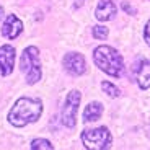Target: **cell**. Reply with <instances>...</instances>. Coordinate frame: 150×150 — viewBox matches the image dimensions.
Wrapping results in <instances>:
<instances>
[{"mask_svg":"<svg viewBox=\"0 0 150 150\" xmlns=\"http://www.w3.org/2000/svg\"><path fill=\"white\" fill-rule=\"evenodd\" d=\"M64 67L72 75H82L86 70L85 59H83L82 54H77V52H70L64 57Z\"/></svg>","mask_w":150,"mask_h":150,"instance_id":"6","label":"cell"},{"mask_svg":"<svg viewBox=\"0 0 150 150\" xmlns=\"http://www.w3.org/2000/svg\"><path fill=\"white\" fill-rule=\"evenodd\" d=\"M21 31H23V23L15 15H8L4 26H2V34L8 39H15L16 36H20Z\"/></svg>","mask_w":150,"mask_h":150,"instance_id":"8","label":"cell"},{"mask_svg":"<svg viewBox=\"0 0 150 150\" xmlns=\"http://www.w3.org/2000/svg\"><path fill=\"white\" fill-rule=\"evenodd\" d=\"M122 8H124V10H126V11H129V13H134V8H131V7H129V5L127 4H122Z\"/></svg>","mask_w":150,"mask_h":150,"instance_id":"16","label":"cell"},{"mask_svg":"<svg viewBox=\"0 0 150 150\" xmlns=\"http://www.w3.org/2000/svg\"><path fill=\"white\" fill-rule=\"evenodd\" d=\"M82 142L86 149L91 150H105L111 144V134L106 127L90 129L82 134Z\"/></svg>","mask_w":150,"mask_h":150,"instance_id":"4","label":"cell"},{"mask_svg":"<svg viewBox=\"0 0 150 150\" xmlns=\"http://www.w3.org/2000/svg\"><path fill=\"white\" fill-rule=\"evenodd\" d=\"M101 88L109 95V96H112V98L119 96V90H117V88H116L114 85H112V83H109V82H103V83H101Z\"/></svg>","mask_w":150,"mask_h":150,"instance_id":"13","label":"cell"},{"mask_svg":"<svg viewBox=\"0 0 150 150\" xmlns=\"http://www.w3.org/2000/svg\"><path fill=\"white\" fill-rule=\"evenodd\" d=\"M31 149L33 150H38V149H47V150H52L54 149V145L49 140H46V139H36V140H33L31 142Z\"/></svg>","mask_w":150,"mask_h":150,"instance_id":"12","label":"cell"},{"mask_svg":"<svg viewBox=\"0 0 150 150\" xmlns=\"http://www.w3.org/2000/svg\"><path fill=\"white\" fill-rule=\"evenodd\" d=\"M15 64V47L10 44H5L0 47V74L10 75Z\"/></svg>","mask_w":150,"mask_h":150,"instance_id":"7","label":"cell"},{"mask_svg":"<svg viewBox=\"0 0 150 150\" xmlns=\"http://www.w3.org/2000/svg\"><path fill=\"white\" fill-rule=\"evenodd\" d=\"M42 112V105L39 100L33 98H20L15 106L8 112V121L15 127H23L28 122H34Z\"/></svg>","mask_w":150,"mask_h":150,"instance_id":"1","label":"cell"},{"mask_svg":"<svg viewBox=\"0 0 150 150\" xmlns=\"http://www.w3.org/2000/svg\"><path fill=\"white\" fill-rule=\"evenodd\" d=\"M135 79L142 90L150 86V60H140L135 67Z\"/></svg>","mask_w":150,"mask_h":150,"instance_id":"9","label":"cell"},{"mask_svg":"<svg viewBox=\"0 0 150 150\" xmlns=\"http://www.w3.org/2000/svg\"><path fill=\"white\" fill-rule=\"evenodd\" d=\"M101 112H103V106L100 105V103H90V105L85 108V111H83V121H85V122L96 121V119H100Z\"/></svg>","mask_w":150,"mask_h":150,"instance_id":"11","label":"cell"},{"mask_svg":"<svg viewBox=\"0 0 150 150\" xmlns=\"http://www.w3.org/2000/svg\"><path fill=\"white\" fill-rule=\"evenodd\" d=\"M80 100H82V95L77 90L70 91L65 98V105H64V109H62V122L67 127H74L75 126V114H77V109H79Z\"/></svg>","mask_w":150,"mask_h":150,"instance_id":"5","label":"cell"},{"mask_svg":"<svg viewBox=\"0 0 150 150\" xmlns=\"http://www.w3.org/2000/svg\"><path fill=\"white\" fill-rule=\"evenodd\" d=\"M93 59L95 64L111 77H119L122 74V57L116 49L109 47V46H98L93 52Z\"/></svg>","mask_w":150,"mask_h":150,"instance_id":"2","label":"cell"},{"mask_svg":"<svg viewBox=\"0 0 150 150\" xmlns=\"http://www.w3.org/2000/svg\"><path fill=\"white\" fill-rule=\"evenodd\" d=\"M144 38H145L147 44L150 46V20L147 21V25H145V31H144Z\"/></svg>","mask_w":150,"mask_h":150,"instance_id":"15","label":"cell"},{"mask_svg":"<svg viewBox=\"0 0 150 150\" xmlns=\"http://www.w3.org/2000/svg\"><path fill=\"white\" fill-rule=\"evenodd\" d=\"M106 36H108V28L106 26H93V38L105 39Z\"/></svg>","mask_w":150,"mask_h":150,"instance_id":"14","label":"cell"},{"mask_svg":"<svg viewBox=\"0 0 150 150\" xmlns=\"http://www.w3.org/2000/svg\"><path fill=\"white\" fill-rule=\"evenodd\" d=\"M2 15H4V8H2V5H0V18H2Z\"/></svg>","mask_w":150,"mask_h":150,"instance_id":"17","label":"cell"},{"mask_svg":"<svg viewBox=\"0 0 150 150\" xmlns=\"http://www.w3.org/2000/svg\"><path fill=\"white\" fill-rule=\"evenodd\" d=\"M21 72L26 77V82L30 85H34L38 80H41V60L39 52L34 46L25 49L21 56Z\"/></svg>","mask_w":150,"mask_h":150,"instance_id":"3","label":"cell"},{"mask_svg":"<svg viewBox=\"0 0 150 150\" xmlns=\"http://www.w3.org/2000/svg\"><path fill=\"white\" fill-rule=\"evenodd\" d=\"M112 15H116V5L112 4L111 0H100L96 11H95V16L100 21H106V20H111Z\"/></svg>","mask_w":150,"mask_h":150,"instance_id":"10","label":"cell"}]
</instances>
